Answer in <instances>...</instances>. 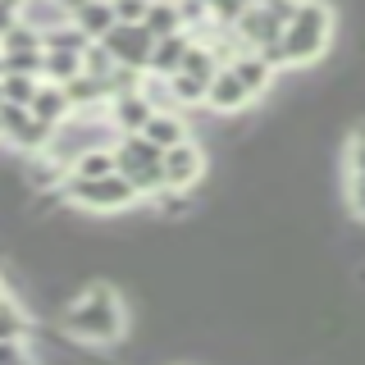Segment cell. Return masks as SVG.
I'll return each mask as SVG.
<instances>
[{
  "label": "cell",
  "mask_w": 365,
  "mask_h": 365,
  "mask_svg": "<svg viewBox=\"0 0 365 365\" xmlns=\"http://www.w3.org/2000/svg\"><path fill=\"white\" fill-rule=\"evenodd\" d=\"M60 329L87 347H114L128 334V306L119 302V288L110 279H87L60 311Z\"/></svg>",
  "instance_id": "6da1fadb"
},
{
  "label": "cell",
  "mask_w": 365,
  "mask_h": 365,
  "mask_svg": "<svg viewBox=\"0 0 365 365\" xmlns=\"http://www.w3.org/2000/svg\"><path fill=\"white\" fill-rule=\"evenodd\" d=\"M334 28H338V14L329 9V0H302L297 14L288 19V28H283L288 68H306L324 60L329 46H334Z\"/></svg>",
  "instance_id": "7a4b0ae2"
},
{
  "label": "cell",
  "mask_w": 365,
  "mask_h": 365,
  "mask_svg": "<svg viewBox=\"0 0 365 365\" xmlns=\"http://www.w3.org/2000/svg\"><path fill=\"white\" fill-rule=\"evenodd\" d=\"M60 187H64V201L73 205V210H87V215H123V210H133V205H142L133 178L119 174V169H110V174H101V178L64 174Z\"/></svg>",
  "instance_id": "3957f363"
},
{
  "label": "cell",
  "mask_w": 365,
  "mask_h": 365,
  "mask_svg": "<svg viewBox=\"0 0 365 365\" xmlns=\"http://www.w3.org/2000/svg\"><path fill=\"white\" fill-rule=\"evenodd\" d=\"M160 165H165L169 187H197V182L205 178V169H210V160H205V146L197 142V137H182V142L165 146Z\"/></svg>",
  "instance_id": "277c9868"
},
{
  "label": "cell",
  "mask_w": 365,
  "mask_h": 365,
  "mask_svg": "<svg viewBox=\"0 0 365 365\" xmlns=\"http://www.w3.org/2000/svg\"><path fill=\"white\" fill-rule=\"evenodd\" d=\"M256 106V96L247 91V83L233 73L228 64L215 68V78H210V87H205V110L210 114H220V119H233V114H242Z\"/></svg>",
  "instance_id": "5b68a950"
},
{
  "label": "cell",
  "mask_w": 365,
  "mask_h": 365,
  "mask_svg": "<svg viewBox=\"0 0 365 365\" xmlns=\"http://www.w3.org/2000/svg\"><path fill=\"white\" fill-rule=\"evenodd\" d=\"M101 41H106V51L114 55V64H133V68H146L151 46H155V37L146 32V23H119V19H114V28Z\"/></svg>",
  "instance_id": "8992f818"
},
{
  "label": "cell",
  "mask_w": 365,
  "mask_h": 365,
  "mask_svg": "<svg viewBox=\"0 0 365 365\" xmlns=\"http://www.w3.org/2000/svg\"><path fill=\"white\" fill-rule=\"evenodd\" d=\"M160 155H165V151H160L146 133H119V137H114V169H119V174H128V178L155 169Z\"/></svg>",
  "instance_id": "52a82bcc"
},
{
  "label": "cell",
  "mask_w": 365,
  "mask_h": 365,
  "mask_svg": "<svg viewBox=\"0 0 365 365\" xmlns=\"http://www.w3.org/2000/svg\"><path fill=\"white\" fill-rule=\"evenodd\" d=\"M106 114H110V123L119 133H142L146 119L155 114V106L142 96V87H137V91H119V96H110L106 101Z\"/></svg>",
  "instance_id": "ba28073f"
},
{
  "label": "cell",
  "mask_w": 365,
  "mask_h": 365,
  "mask_svg": "<svg viewBox=\"0 0 365 365\" xmlns=\"http://www.w3.org/2000/svg\"><path fill=\"white\" fill-rule=\"evenodd\" d=\"M228 68H233V73L242 78V83H247V91H251L256 101H260V96H269V87L279 83V68H274V64H265V55H260V51H251V46H247V51L237 55V60L228 64Z\"/></svg>",
  "instance_id": "9c48e42d"
},
{
  "label": "cell",
  "mask_w": 365,
  "mask_h": 365,
  "mask_svg": "<svg viewBox=\"0 0 365 365\" xmlns=\"http://www.w3.org/2000/svg\"><path fill=\"white\" fill-rule=\"evenodd\" d=\"M187 46H192V32H187V28L155 37L151 60H146V73H165V78H169V73H178V64H182V55H187Z\"/></svg>",
  "instance_id": "30bf717a"
},
{
  "label": "cell",
  "mask_w": 365,
  "mask_h": 365,
  "mask_svg": "<svg viewBox=\"0 0 365 365\" xmlns=\"http://www.w3.org/2000/svg\"><path fill=\"white\" fill-rule=\"evenodd\" d=\"M32 114H37L41 123H64L68 114H73V101H68V91H64V83H51V78H41V87H37V96H32V106H28Z\"/></svg>",
  "instance_id": "8fae6325"
},
{
  "label": "cell",
  "mask_w": 365,
  "mask_h": 365,
  "mask_svg": "<svg viewBox=\"0 0 365 365\" xmlns=\"http://www.w3.org/2000/svg\"><path fill=\"white\" fill-rule=\"evenodd\" d=\"M151 142L165 151V146H174L182 142V137H192V123H187V110H155L151 119H146V128H142Z\"/></svg>",
  "instance_id": "7c38bea8"
},
{
  "label": "cell",
  "mask_w": 365,
  "mask_h": 365,
  "mask_svg": "<svg viewBox=\"0 0 365 365\" xmlns=\"http://www.w3.org/2000/svg\"><path fill=\"white\" fill-rule=\"evenodd\" d=\"M233 32H237V37H242V46H251V51H256L260 41L279 37V32H283V23L274 19V14H269L265 5H247V14H242V19L233 23Z\"/></svg>",
  "instance_id": "4fadbf2b"
},
{
  "label": "cell",
  "mask_w": 365,
  "mask_h": 365,
  "mask_svg": "<svg viewBox=\"0 0 365 365\" xmlns=\"http://www.w3.org/2000/svg\"><path fill=\"white\" fill-rule=\"evenodd\" d=\"M0 338H32V315L9 288H0Z\"/></svg>",
  "instance_id": "5bb4252c"
},
{
  "label": "cell",
  "mask_w": 365,
  "mask_h": 365,
  "mask_svg": "<svg viewBox=\"0 0 365 365\" xmlns=\"http://www.w3.org/2000/svg\"><path fill=\"white\" fill-rule=\"evenodd\" d=\"M73 23L87 32L91 41H101V37L114 28V5H110V0H87V5L73 9Z\"/></svg>",
  "instance_id": "9a60e30c"
},
{
  "label": "cell",
  "mask_w": 365,
  "mask_h": 365,
  "mask_svg": "<svg viewBox=\"0 0 365 365\" xmlns=\"http://www.w3.org/2000/svg\"><path fill=\"white\" fill-rule=\"evenodd\" d=\"M87 46H91V37L73 19H64V23H55V28L41 32V51H87Z\"/></svg>",
  "instance_id": "2e32d148"
},
{
  "label": "cell",
  "mask_w": 365,
  "mask_h": 365,
  "mask_svg": "<svg viewBox=\"0 0 365 365\" xmlns=\"http://www.w3.org/2000/svg\"><path fill=\"white\" fill-rule=\"evenodd\" d=\"M169 87H174L178 110H197V106H205V87H210V78H197V73H187V68H178V73H169Z\"/></svg>",
  "instance_id": "e0dca14e"
},
{
  "label": "cell",
  "mask_w": 365,
  "mask_h": 365,
  "mask_svg": "<svg viewBox=\"0 0 365 365\" xmlns=\"http://www.w3.org/2000/svg\"><path fill=\"white\" fill-rule=\"evenodd\" d=\"M83 73V51H46L41 60V78L51 83H68V78Z\"/></svg>",
  "instance_id": "ac0fdd59"
},
{
  "label": "cell",
  "mask_w": 365,
  "mask_h": 365,
  "mask_svg": "<svg viewBox=\"0 0 365 365\" xmlns=\"http://www.w3.org/2000/svg\"><path fill=\"white\" fill-rule=\"evenodd\" d=\"M114 169V146H87L83 155H73V165H68V174L78 178H101Z\"/></svg>",
  "instance_id": "d6986e66"
},
{
  "label": "cell",
  "mask_w": 365,
  "mask_h": 365,
  "mask_svg": "<svg viewBox=\"0 0 365 365\" xmlns=\"http://www.w3.org/2000/svg\"><path fill=\"white\" fill-rule=\"evenodd\" d=\"M146 32H151V37H165V32H178L182 28V19H178V5L174 0H151V5H146Z\"/></svg>",
  "instance_id": "ffe728a7"
},
{
  "label": "cell",
  "mask_w": 365,
  "mask_h": 365,
  "mask_svg": "<svg viewBox=\"0 0 365 365\" xmlns=\"http://www.w3.org/2000/svg\"><path fill=\"white\" fill-rule=\"evenodd\" d=\"M37 87H41L37 73H0V91H5V101H14V106H32Z\"/></svg>",
  "instance_id": "44dd1931"
},
{
  "label": "cell",
  "mask_w": 365,
  "mask_h": 365,
  "mask_svg": "<svg viewBox=\"0 0 365 365\" xmlns=\"http://www.w3.org/2000/svg\"><path fill=\"white\" fill-rule=\"evenodd\" d=\"M342 169H347V178H365V123L351 128L347 151H342Z\"/></svg>",
  "instance_id": "7402d4cb"
},
{
  "label": "cell",
  "mask_w": 365,
  "mask_h": 365,
  "mask_svg": "<svg viewBox=\"0 0 365 365\" xmlns=\"http://www.w3.org/2000/svg\"><path fill=\"white\" fill-rule=\"evenodd\" d=\"M32 46H41V32L32 28V23H14V28L0 32V51H32Z\"/></svg>",
  "instance_id": "603a6c76"
},
{
  "label": "cell",
  "mask_w": 365,
  "mask_h": 365,
  "mask_svg": "<svg viewBox=\"0 0 365 365\" xmlns=\"http://www.w3.org/2000/svg\"><path fill=\"white\" fill-rule=\"evenodd\" d=\"M110 68H114V55L106 51V41H91L87 51H83V73H91V78H110Z\"/></svg>",
  "instance_id": "cb8c5ba5"
},
{
  "label": "cell",
  "mask_w": 365,
  "mask_h": 365,
  "mask_svg": "<svg viewBox=\"0 0 365 365\" xmlns=\"http://www.w3.org/2000/svg\"><path fill=\"white\" fill-rule=\"evenodd\" d=\"M28 361H37L28 338H0V365H28Z\"/></svg>",
  "instance_id": "d4e9b609"
},
{
  "label": "cell",
  "mask_w": 365,
  "mask_h": 365,
  "mask_svg": "<svg viewBox=\"0 0 365 365\" xmlns=\"http://www.w3.org/2000/svg\"><path fill=\"white\" fill-rule=\"evenodd\" d=\"M247 5H256V0H210V19H215V23H228V28H233V23L247 14Z\"/></svg>",
  "instance_id": "484cf974"
},
{
  "label": "cell",
  "mask_w": 365,
  "mask_h": 365,
  "mask_svg": "<svg viewBox=\"0 0 365 365\" xmlns=\"http://www.w3.org/2000/svg\"><path fill=\"white\" fill-rule=\"evenodd\" d=\"M110 5H114V19H119V23H142L151 0H110Z\"/></svg>",
  "instance_id": "4316f807"
},
{
  "label": "cell",
  "mask_w": 365,
  "mask_h": 365,
  "mask_svg": "<svg viewBox=\"0 0 365 365\" xmlns=\"http://www.w3.org/2000/svg\"><path fill=\"white\" fill-rule=\"evenodd\" d=\"M347 210L365 224V178H347Z\"/></svg>",
  "instance_id": "83f0119b"
},
{
  "label": "cell",
  "mask_w": 365,
  "mask_h": 365,
  "mask_svg": "<svg viewBox=\"0 0 365 365\" xmlns=\"http://www.w3.org/2000/svg\"><path fill=\"white\" fill-rule=\"evenodd\" d=\"M0 106H5V91H0Z\"/></svg>",
  "instance_id": "f1b7e54d"
},
{
  "label": "cell",
  "mask_w": 365,
  "mask_h": 365,
  "mask_svg": "<svg viewBox=\"0 0 365 365\" xmlns=\"http://www.w3.org/2000/svg\"><path fill=\"white\" fill-rule=\"evenodd\" d=\"M0 288H5V274H0Z\"/></svg>",
  "instance_id": "f546056e"
},
{
  "label": "cell",
  "mask_w": 365,
  "mask_h": 365,
  "mask_svg": "<svg viewBox=\"0 0 365 365\" xmlns=\"http://www.w3.org/2000/svg\"><path fill=\"white\" fill-rule=\"evenodd\" d=\"M14 5H23V0H14Z\"/></svg>",
  "instance_id": "4dcf8cb0"
},
{
  "label": "cell",
  "mask_w": 365,
  "mask_h": 365,
  "mask_svg": "<svg viewBox=\"0 0 365 365\" xmlns=\"http://www.w3.org/2000/svg\"><path fill=\"white\" fill-rule=\"evenodd\" d=\"M205 5H210V0H205Z\"/></svg>",
  "instance_id": "1f68e13d"
}]
</instances>
